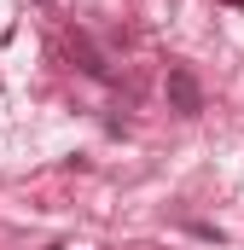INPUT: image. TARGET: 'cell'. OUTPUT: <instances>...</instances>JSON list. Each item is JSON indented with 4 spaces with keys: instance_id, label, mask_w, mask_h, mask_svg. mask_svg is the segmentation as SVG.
<instances>
[{
    "instance_id": "1",
    "label": "cell",
    "mask_w": 244,
    "mask_h": 250,
    "mask_svg": "<svg viewBox=\"0 0 244 250\" xmlns=\"http://www.w3.org/2000/svg\"><path fill=\"white\" fill-rule=\"evenodd\" d=\"M169 105H175L181 117H198V111H203V87H198V76H192L186 64L169 70Z\"/></svg>"
},
{
    "instance_id": "2",
    "label": "cell",
    "mask_w": 244,
    "mask_h": 250,
    "mask_svg": "<svg viewBox=\"0 0 244 250\" xmlns=\"http://www.w3.org/2000/svg\"><path fill=\"white\" fill-rule=\"evenodd\" d=\"M70 53H76V64H81L93 82H111V59H105V53H99L87 35H70Z\"/></svg>"
}]
</instances>
